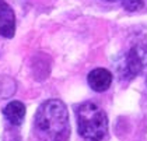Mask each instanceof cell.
Returning <instances> with one entry per match:
<instances>
[{
	"instance_id": "obj_1",
	"label": "cell",
	"mask_w": 147,
	"mask_h": 141,
	"mask_svg": "<svg viewBox=\"0 0 147 141\" xmlns=\"http://www.w3.org/2000/svg\"><path fill=\"white\" fill-rule=\"evenodd\" d=\"M35 127L41 141H67L70 122L66 105L60 99H48L35 113Z\"/></svg>"
},
{
	"instance_id": "obj_2",
	"label": "cell",
	"mask_w": 147,
	"mask_h": 141,
	"mask_svg": "<svg viewBox=\"0 0 147 141\" xmlns=\"http://www.w3.org/2000/svg\"><path fill=\"white\" fill-rule=\"evenodd\" d=\"M77 127L86 141H101L108 131L105 112L92 102H84L76 109Z\"/></svg>"
},
{
	"instance_id": "obj_3",
	"label": "cell",
	"mask_w": 147,
	"mask_h": 141,
	"mask_svg": "<svg viewBox=\"0 0 147 141\" xmlns=\"http://www.w3.org/2000/svg\"><path fill=\"white\" fill-rule=\"evenodd\" d=\"M122 76H147V44L135 45L125 57Z\"/></svg>"
},
{
	"instance_id": "obj_4",
	"label": "cell",
	"mask_w": 147,
	"mask_h": 141,
	"mask_svg": "<svg viewBox=\"0 0 147 141\" xmlns=\"http://www.w3.org/2000/svg\"><path fill=\"white\" fill-rule=\"evenodd\" d=\"M16 32V15L13 9L0 0V36L13 38Z\"/></svg>"
},
{
	"instance_id": "obj_5",
	"label": "cell",
	"mask_w": 147,
	"mask_h": 141,
	"mask_svg": "<svg viewBox=\"0 0 147 141\" xmlns=\"http://www.w3.org/2000/svg\"><path fill=\"white\" fill-rule=\"evenodd\" d=\"M88 85L97 92H104L112 84V74L107 68H94L88 74Z\"/></svg>"
},
{
	"instance_id": "obj_6",
	"label": "cell",
	"mask_w": 147,
	"mask_h": 141,
	"mask_svg": "<svg viewBox=\"0 0 147 141\" xmlns=\"http://www.w3.org/2000/svg\"><path fill=\"white\" fill-rule=\"evenodd\" d=\"M3 115L9 123H11L14 126H18V124L23 123L24 117H25V106L20 101H11L3 109Z\"/></svg>"
},
{
	"instance_id": "obj_7",
	"label": "cell",
	"mask_w": 147,
	"mask_h": 141,
	"mask_svg": "<svg viewBox=\"0 0 147 141\" xmlns=\"http://www.w3.org/2000/svg\"><path fill=\"white\" fill-rule=\"evenodd\" d=\"M107 1H118V0H107Z\"/></svg>"
}]
</instances>
